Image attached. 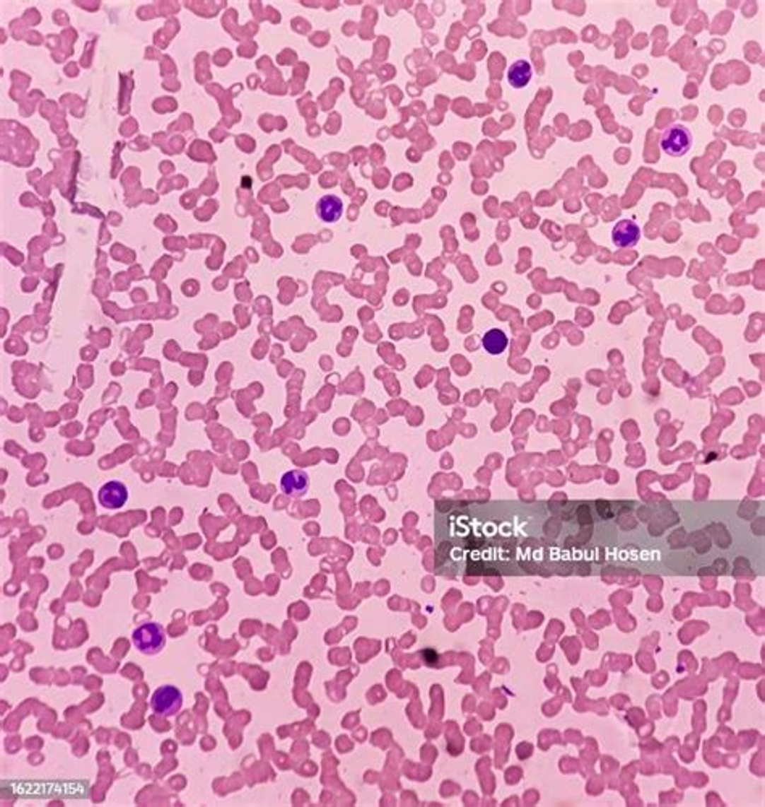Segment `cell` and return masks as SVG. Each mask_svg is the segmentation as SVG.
Listing matches in <instances>:
<instances>
[{"mask_svg":"<svg viewBox=\"0 0 765 807\" xmlns=\"http://www.w3.org/2000/svg\"><path fill=\"white\" fill-rule=\"evenodd\" d=\"M425 657H426L428 664H435V662L438 661V656H436L435 652H433V651H430V649L425 651Z\"/></svg>","mask_w":765,"mask_h":807,"instance_id":"obj_10","label":"cell"},{"mask_svg":"<svg viewBox=\"0 0 765 807\" xmlns=\"http://www.w3.org/2000/svg\"><path fill=\"white\" fill-rule=\"evenodd\" d=\"M281 490L288 496L299 497L305 494L308 490V475L305 471L293 470L283 475L281 478Z\"/></svg>","mask_w":765,"mask_h":807,"instance_id":"obj_6","label":"cell"},{"mask_svg":"<svg viewBox=\"0 0 765 807\" xmlns=\"http://www.w3.org/2000/svg\"><path fill=\"white\" fill-rule=\"evenodd\" d=\"M693 146V134L683 124H672L660 136V149L670 157H682Z\"/></svg>","mask_w":765,"mask_h":807,"instance_id":"obj_2","label":"cell"},{"mask_svg":"<svg viewBox=\"0 0 765 807\" xmlns=\"http://www.w3.org/2000/svg\"><path fill=\"white\" fill-rule=\"evenodd\" d=\"M133 643L142 654L153 656L163 649L165 643H167V635H165L162 625L149 622L134 630Z\"/></svg>","mask_w":765,"mask_h":807,"instance_id":"obj_1","label":"cell"},{"mask_svg":"<svg viewBox=\"0 0 765 807\" xmlns=\"http://www.w3.org/2000/svg\"><path fill=\"white\" fill-rule=\"evenodd\" d=\"M152 710L160 717H171L176 715L182 707V695L178 688L173 685H165L157 688L151 697Z\"/></svg>","mask_w":765,"mask_h":807,"instance_id":"obj_3","label":"cell"},{"mask_svg":"<svg viewBox=\"0 0 765 807\" xmlns=\"http://www.w3.org/2000/svg\"><path fill=\"white\" fill-rule=\"evenodd\" d=\"M318 213L322 220L327 221V223H334V221H338L342 213L341 199L336 196L322 197L318 202Z\"/></svg>","mask_w":765,"mask_h":807,"instance_id":"obj_8","label":"cell"},{"mask_svg":"<svg viewBox=\"0 0 765 807\" xmlns=\"http://www.w3.org/2000/svg\"><path fill=\"white\" fill-rule=\"evenodd\" d=\"M97 499L105 509H122L128 501V488L122 481H108L99 490Z\"/></svg>","mask_w":765,"mask_h":807,"instance_id":"obj_4","label":"cell"},{"mask_svg":"<svg viewBox=\"0 0 765 807\" xmlns=\"http://www.w3.org/2000/svg\"><path fill=\"white\" fill-rule=\"evenodd\" d=\"M639 236H641V230H639V226L631 220L619 221L612 231V241L615 242V246H619L621 249L635 246V244L639 241Z\"/></svg>","mask_w":765,"mask_h":807,"instance_id":"obj_5","label":"cell"},{"mask_svg":"<svg viewBox=\"0 0 765 807\" xmlns=\"http://www.w3.org/2000/svg\"><path fill=\"white\" fill-rule=\"evenodd\" d=\"M532 76H533V70H532V64H530L528 60H517L515 64L510 65L509 75H507L510 86L517 89L527 86Z\"/></svg>","mask_w":765,"mask_h":807,"instance_id":"obj_7","label":"cell"},{"mask_svg":"<svg viewBox=\"0 0 765 807\" xmlns=\"http://www.w3.org/2000/svg\"><path fill=\"white\" fill-rule=\"evenodd\" d=\"M507 344H509V339H507L506 333L501 331V329H491L483 336V346L489 354H501V352L506 351Z\"/></svg>","mask_w":765,"mask_h":807,"instance_id":"obj_9","label":"cell"}]
</instances>
